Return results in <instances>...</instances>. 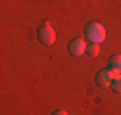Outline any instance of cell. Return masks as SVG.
Wrapping results in <instances>:
<instances>
[{
	"label": "cell",
	"instance_id": "cell-3",
	"mask_svg": "<svg viewBox=\"0 0 121 115\" xmlns=\"http://www.w3.org/2000/svg\"><path fill=\"white\" fill-rule=\"evenodd\" d=\"M86 52V42L83 38H71L69 40V54L73 56H83Z\"/></svg>",
	"mask_w": 121,
	"mask_h": 115
},
{
	"label": "cell",
	"instance_id": "cell-6",
	"mask_svg": "<svg viewBox=\"0 0 121 115\" xmlns=\"http://www.w3.org/2000/svg\"><path fill=\"white\" fill-rule=\"evenodd\" d=\"M86 52H88V56H98L100 54V44L98 42H88L86 44Z\"/></svg>",
	"mask_w": 121,
	"mask_h": 115
},
{
	"label": "cell",
	"instance_id": "cell-5",
	"mask_svg": "<svg viewBox=\"0 0 121 115\" xmlns=\"http://www.w3.org/2000/svg\"><path fill=\"white\" fill-rule=\"evenodd\" d=\"M108 69L112 71H117V73H121V56H112L110 58V63H108Z\"/></svg>",
	"mask_w": 121,
	"mask_h": 115
},
{
	"label": "cell",
	"instance_id": "cell-7",
	"mask_svg": "<svg viewBox=\"0 0 121 115\" xmlns=\"http://www.w3.org/2000/svg\"><path fill=\"white\" fill-rule=\"evenodd\" d=\"M112 90H113L115 94H121V77H117V79L112 82Z\"/></svg>",
	"mask_w": 121,
	"mask_h": 115
},
{
	"label": "cell",
	"instance_id": "cell-4",
	"mask_svg": "<svg viewBox=\"0 0 121 115\" xmlns=\"http://www.w3.org/2000/svg\"><path fill=\"white\" fill-rule=\"evenodd\" d=\"M113 82V75H112V71L110 69H102L96 73V84L100 86H112Z\"/></svg>",
	"mask_w": 121,
	"mask_h": 115
},
{
	"label": "cell",
	"instance_id": "cell-8",
	"mask_svg": "<svg viewBox=\"0 0 121 115\" xmlns=\"http://www.w3.org/2000/svg\"><path fill=\"white\" fill-rule=\"evenodd\" d=\"M52 115H69L65 109H56V111H52Z\"/></svg>",
	"mask_w": 121,
	"mask_h": 115
},
{
	"label": "cell",
	"instance_id": "cell-1",
	"mask_svg": "<svg viewBox=\"0 0 121 115\" xmlns=\"http://www.w3.org/2000/svg\"><path fill=\"white\" fill-rule=\"evenodd\" d=\"M85 33H86V38H88L90 42H98V44L104 42V38H106V29H104V25L98 23V21L88 23L86 29H85Z\"/></svg>",
	"mask_w": 121,
	"mask_h": 115
},
{
	"label": "cell",
	"instance_id": "cell-2",
	"mask_svg": "<svg viewBox=\"0 0 121 115\" xmlns=\"http://www.w3.org/2000/svg\"><path fill=\"white\" fill-rule=\"evenodd\" d=\"M37 37H39V40L42 42V44L50 46V44H54V40H56V31L50 27V23H42L39 27V31H37Z\"/></svg>",
	"mask_w": 121,
	"mask_h": 115
}]
</instances>
